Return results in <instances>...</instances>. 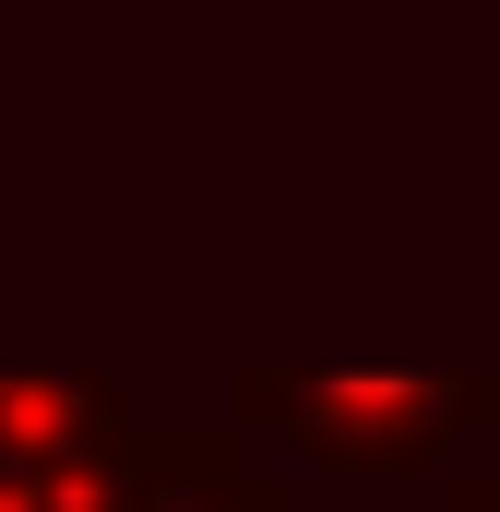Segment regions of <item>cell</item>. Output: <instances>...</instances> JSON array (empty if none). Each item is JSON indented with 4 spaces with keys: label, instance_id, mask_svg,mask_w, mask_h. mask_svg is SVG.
<instances>
[{
    "label": "cell",
    "instance_id": "6da1fadb",
    "mask_svg": "<svg viewBox=\"0 0 500 512\" xmlns=\"http://www.w3.org/2000/svg\"><path fill=\"white\" fill-rule=\"evenodd\" d=\"M500 417V370H239L227 429L286 441L310 477H429Z\"/></svg>",
    "mask_w": 500,
    "mask_h": 512
},
{
    "label": "cell",
    "instance_id": "7a4b0ae2",
    "mask_svg": "<svg viewBox=\"0 0 500 512\" xmlns=\"http://www.w3.org/2000/svg\"><path fill=\"white\" fill-rule=\"evenodd\" d=\"M120 512H298V501H286V477L239 465V429L227 417H143L131 429Z\"/></svg>",
    "mask_w": 500,
    "mask_h": 512
},
{
    "label": "cell",
    "instance_id": "3957f363",
    "mask_svg": "<svg viewBox=\"0 0 500 512\" xmlns=\"http://www.w3.org/2000/svg\"><path fill=\"white\" fill-rule=\"evenodd\" d=\"M131 429V393L96 370H0V453H96Z\"/></svg>",
    "mask_w": 500,
    "mask_h": 512
},
{
    "label": "cell",
    "instance_id": "277c9868",
    "mask_svg": "<svg viewBox=\"0 0 500 512\" xmlns=\"http://www.w3.org/2000/svg\"><path fill=\"white\" fill-rule=\"evenodd\" d=\"M131 489V441L96 453H0V512H120Z\"/></svg>",
    "mask_w": 500,
    "mask_h": 512
},
{
    "label": "cell",
    "instance_id": "5b68a950",
    "mask_svg": "<svg viewBox=\"0 0 500 512\" xmlns=\"http://www.w3.org/2000/svg\"><path fill=\"white\" fill-rule=\"evenodd\" d=\"M441 512H500V477H453V501Z\"/></svg>",
    "mask_w": 500,
    "mask_h": 512
}]
</instances>
